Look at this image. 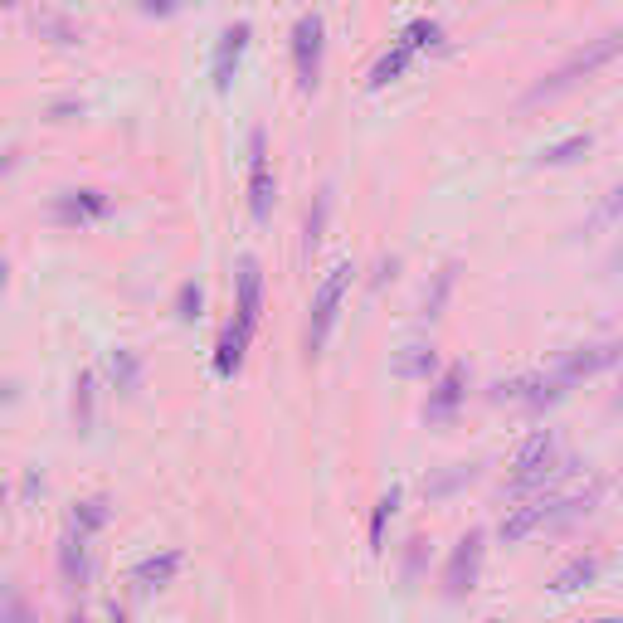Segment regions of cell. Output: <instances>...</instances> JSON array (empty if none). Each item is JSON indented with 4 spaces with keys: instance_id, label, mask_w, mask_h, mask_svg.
<instances>
[{
    "instance_id": "cell-28",
    "label": "cell",
    "mask_w": 623,
    "mask_h": 623,
    "mask_svg": "<svg viewBox=\"0 0 623 623\" xmlns=\"http://www.w3.org/2000/svg\"><path fill=\"white\" fill-rule=\"evenodd\" d=\"M404 375H419V370H434V351H424V346H409V356L400 361Z\"/></svg>"
},
{
    "instance_id": "cell-5",
    "label": "cell",
    "mask_w": 623,
    "mask_h": 623,
    "mask_svg": "<svg viewBox=\"0 0 623 623\" xmlns=\"http://www.w3.org/2000/svg\"><path fill=\"white\" fill-rule=\"evenodd\" d=\"M249 210H254V220L273 215V166H268V137H263V127L249 132Z\"/></svg>"
},
{
    "instance_id": "cell-32",
    "label": "cell",
    "mask_w": 623,
    "mask_h": 623,
    "mask_svg": "<svg viewBox=\"0 0 623 623\" xmlns=\"http://www.w3.org/2000/svg\"><path fill=\"white\" fill-rule=\"evenodd\" d=\"M594 623H623V614H614V619H594Z\"/></svg>"
},
{
    "instance_id": "cell-35",
    "label": "cell",
    "mask_w": 623,
    "mask_h": 623,
    "mask_svg": "<svg viewBox=\"0 0 623 623\" xmlns=\"http://www.w3.org/2000/svg\"><path fill=\"white\" fill-rule=\"evenodd\" d=\"M0 278H5V263H0Z\"/></svg>"
},
{
    "instance_id": "cell-19",
    "label": "cell",
    "mask_w": 623,
    "mask_h": 623,
    "mask_svg": "<svg viewBox=\"0 0 623 623\" xmlns=\"http://www.w3.org/2000/svg\"><path fill=\"white\" fill-rule=\"evenodd\" d=\"M108 375H112L117 390H137V380H142V361H137V351H127V346L108 351Z\"/></svg>"
},
{
    "instance_id": "cell-26",
    "label": "cell",
    "mask_w": 623,
    "mask_h": 623,
    "mask_svg": "<svg viewBox=\"0 0 623 623\" xmlns=\"http://www.w3.org/2000/svg\"><path fill=\"white\" fill-rule=\"evenodd\" d=\"M74 419L78 424H93V370H78L74 380Z\"/></svg>"
},
{
    "instance_id": "cell-22",
    "label": "cell",
    "mask_w": 623,
    "mask_h": 623,
    "mask_svg": "<svg viewBox=\"0 0 623 623\" xmlns=\"http://www.w3.org/2000/svg\"><path fill=\"white\" fill-rule=\"evenodd\" d=\"M589 147H594V137H589V132H575V137H565V142H555V147L541 151V166H565V161L585 156Z\"/></svg>"
},
{
    "instance_id": "cell-25",
    "label": "cell",
    "mask_w": 623,
    "mask_h": 623,
    "mask_svg": "<svg viewBox=\"0 0 623 623\" xmlns=\"http://www.w3.org/2000/svg\"><path fill=\"white\" fill-rule=\"evenodd\" d=\"M400 44H409L414 54H419L424 44H443V25H439V20H414V25L400 35Z\"/></svg>"
},
{
    "instance_id": "cell-16",
    "label": "cell",
    "mask_w": 623,
    "mask_h": 623,
    "mask_svg": "<svg viewBox=\"0 0 623 623\" xmlns=\"http://www.w3.org/2000/svg\"><path fill=\"white\" fill-rule=\"evenodd\" d=\"M112 516V502L98 492V497H83V502H74V516H69V526H74L78 536H93V531H103Z\"/></svg>"
},
{
    "instance_id": "cell-7",
    "label": "cell",
    "mask_w": 623,
    "mask_h": 623,
    "mask_svg": "<svg viewBox=\"0 0 623 623\" xmlns=\"http://www.w3.org/2000/svg\"><path fill=\"white\" fill-rule=\"evenodd\" d=\"M623 361V341H594V346H580V351H570L560 370H555V380L560 385H570V380H580V375H594V370L604 366H619Z\"/></svg>"
},
{
    "instance_id": "cell-21",
    "label": "cell",
    "mask_w": 623,
    "mask_h": 623,
    "mask_svg": "<svg viewBox=\"0 0 623 623\" xmlns=\"http://www.w3.org/2000/svg\"><path fill=\"white\" fill-rule=\"evenodd\" d=\"M395 507H400V487H390V492L375 502V512H370V550H385V526H390Z\"/></svg>"
},
{
    "instance_id": "cell-20",
    "label": "cell",
    "mask_w": 623,
    "mask_h": 623,
    "mask_svg": "<svg viewBox=\"0 0 623 623\" xmlns=\"http://www.w3.org/2000/svg\"><path fill=\"white\" fill-rule=\"evenodd\" d=\"M453 283H458V263H443L439 273H434V288H424V317H429V322L443 317V302L453 293Z\"/></svg>"
},
{
    "instance_id": "cell-34",
    "label": "cell",
    "mask_w": 623,
    "mask_h": 623,
    "mask_svg": "<svg viewBox=\"0 0 623 623\" xmlns=\"http://www.w3.org/2000/svg\"><path fill=\"white\" fill-rule=\"evenodd\" d=\"M614 409H623V395H619V400H614Z\"/></svg>"
},
{
    "instance_id": "cell-15",
    "label": "cell",
    "mask_w": 623,
    "mask_h": 623,
    "mask_svg": "<svg viewBox=\"0 0 623 623\" xmlns=\"http://www.w3.org/2000/svg\"><path fill=\"white\" fill-rule=\"evenodd\" d=\"M181 550H161V555H147L137 570H132V580L137 585H147V589H156V585H171L176 580V570H181Z\"/></svg>"
},
{
    "instance_id": "cell-8",
    "label": "cell",
    "mask_w": 623,
    "mask_h": 623,
    "mask_svg": "<svg viewBox=\"0 0 623 623\" xmlns=\"http://www.w3.org/2000/svg\"><path fill=\"white\" fill-rule=\"evenodd\" d=\"M108 195L98 190V185H78V190H64L59 200H54V220L64 224H83V220H103L108 215Z\"/></svg>"
},
{
    "instance_id": "cell-18",
    "label": "cell",
    "mask_w": 623,
    "mask_h": 623,
    "mask_svg": "<svg viewBox=\"0 0 623 623\" xmlns=\"http://www.w3.org/2000/svg\"><path fill=\"white\" fill-rule=\"evenodd\" d=\"M327 215H331V185H322V190H317V205H312V215H307V229H302V258L317 254L322 229H327Z\"/></svg>"
},
{
    "instance_id": "cell-17",
    "label": "cell",
    "mask_w": 623,
    "mask_h": 623,
    "mask_svg": "<svg viewBox=\"0 0 623 623\" xmlns=\"http://www.w3.org/2000/svg\"><path fill=\"white\" fill-rule=\"evenodd\" d=\"M409 59H414V49H409V44L385 49V54L375 59V69H370V88H385V83H395V78L409 69Z\"/></svg>"
},
{
    "instance_id": "cell-3",
    "label": "cell",
    "mask_w": 623,
    "mask_h": 623,
    "mask_svg": "<svg viewBox=\"0 0 623 623\" xmlns=\"http://www.w3.org/2000/svg\"><path fill=\"white\" fill-rule=\"evenodd\" d=\"M322 49H327V25L317 10H302L293 25V69H297V88L302 93H317V78H322Z\"/></svg>"
},
{
    "instance_id": "cell-29",
    "label": "cell",
    "mask_w": 623,
    "mask_h": 623,
    "mask_svg": "<svg viewBox=\"0 0 623 623\" xmlns=\"http://www.w3.org/2000/svg\"><path fill=\"white\" fill-rule=\"evenodd\" d=\"M614 215H623V185H614L604 195V205H599V220H614Z\"/></svg>"
},
{
    "instance_id": "cell-4",
    "label": "cell",
    "mask_w": 623,
    "mask_h": 623,
    "mask_svg": "<svg viewBox=\"0 0 623 623\" xmlns=\"http://www.w3.org/2000/svg\"><path fill=\"white\" fill-rule=\"evenodd\" d=\"M477 570H482V531H468V536H458V546L448 555V565H443V594L448 599H463L468 589L477 585Z\"/></svg>"
},
{
    "instance_id": "cell-24",
    "label": "cell",
    "mask_w": 623,
    "mask_h": 623,
    "mask_svg": "<svg viewBox=\"0 0 623 623\" xmlns=\"http://www.w3.org/2000/svg\"><path fill=\"white\" fill-rule=\"evenodd\" d=\"M35 25L44 35H54L59 44H78V25L69 15H59V10H35Z\"/></svg>"
},
{
    "instance_id": "cell-9",
    "label": "cell",
    "mask_w": 623,
    "mask_h": 623,
    "mask_svg": "<svg viewBox=\"0 0 623 623\" xmlns=\"http://www.w3.org/2000/svg\"><path fill=\"white\" fill-rule=\"evenodd\" d=\"M249 35H254V25L249 20H234V25H224L220 44H215V88H229V78H234V69H239V59H244V44H249Z\"/></svg>"
},
{
    "instance_id": "cell-27",
    "label": "cell",
    "mask_w": 623,
    "mask_h": 623,
    "mask_svg": "<svg viewBox=\"0 0 623 623\" xmlns=\"http://www.w3.org/2000/svg\"><path fill=\"white\" fill-rule=\"evenodd\" d=\"M176 317H200V283H181L176 288Z\"/></svg>"
},
{
    "instance_id": "cell-10",
    "label": "cell",
    "mask_w": 623,
    "mask_h": 623,
    "mask_svg": "<svg viewBox=\"0 0 623 623\" xmlns=\"http://www.w3.org/2000/svg\"><path fill=\"white\" fill-rule=\"evenodd\" d=\"M258 312H263V268H258L254 254H244L239 258V312H234V322H244L254 331Z\"/></svg>"
},
{
    "instance_id": "cell-2",
    "label": "cell",
    "mask_w": 623,
    "mask_h": 623,
    "mask_svg": "<svg viewBox=\"0 0 623 623\" xmlns=\"http://www.w3.org/2000/svg\"><path fill=\"white\" fill-rule=\"evenodd\" d=\"M351 273H356L351 263H336L327 278H322V288L312 297V317H307V356H317L327 346L331 327H336V312H341V297L351 288Z\"/></svg>"
},
{
    "instance_id": "cell-11",
    "label": "cell",
    "mask_w": 623,
    "mask_h": 623,
    "mask_svg": "<svg viewBox=\"0 0 623 623\" xmlns=\"http://www.w3.org/2000/svg\"><path fill=\"white\" fill-rule=\"evenodd\" d=\"M463 390H468V366L453 361V366L439 375V385H434L429 404H424V419H448V414L463 404Z\"/></svg>"
},
{
    "instance_id": "cell-33",
    "label": "cell",
    "mask_w": 623,
    "mask_h": 623,
    "mask_svg": "<svg viewBox=\"0 0 623 623\" xmlns=\"http://www.w3.org/2000/svg\"><path fill=\"white\" fill-rule=\"evenodd\" d=\"M69 623H83V614H69Z\"/></svg>"
},
{
    "instance_id": "cell-1",
    "label": "cell",
    "mask_w": 623,
    "mask_h": 623,
    "mask_svg": "<svg viewBox=\"0 0 623 623\" xmlns=\"http://www.w3.org/2000/svg\"><path fill=\"white\" fill-rule=\"evenodd\" d=\"M623 54V25H614V30H604L599 39H585L580 49H570L555 69H550L541 83H531L526 88V103H541V98H555V93H565L570 83H580V78H589L594 69H604L609 59H619Z\"/></svg>"
},
{
    "instance_id": "cell-12",
    "label": "cell",
    "mask_w": 623,
    "mask_h": 623,
    "mask_svg": "<svg viewBox=\"0 0 623 623\" xmlns=\"http://www.w3.org/2000/svg\"><path fill=\"white\" fill-rule=\"evenodd\" d=\"M604 570V555H570L555 575H550V589L555 594H570V589H585L594 585V575Z\"/></svg>"
},
{
    "instance_id": "cell-23",
    "label": "cell",
    "mask_w": 623,
    "mask_h": 623,
    "mask_svg": "<svg viewBox=\"0 0 623 623\" xmlns=\"http://www.w3.org/2000/svg\"><path fill=\"white\" fill-rule=\"evenodd\" d=\"M0 623H35V609H30V599L20 594V585L0 589Z\"/></svg>"
},
{
    "instance_id": "cell-14",
    "label": "cell",
    "mask_w": 623,
    "mask_h": 623,
    "mask_svg": "<svg viewBox=\"0 0 623 623\" xmlns=\"http://www.w3.org/2000/svg\"><path fill=\"white\" fill-rule=\"evenodd\" d=\"M59 575H64L69 585H83V580H88V536H78L74 526H69L64 541H59Z\"/></svg>"
},
{
    "instance_id": "cell-31",
    "label": "cell",
    "mask_w": 623,
    "mask_h": 623,
    "mask_svg": "<svg viewBox=\"0 0 623 623\" xmlns=\"http://www.w3.org/2000/svg\"><path fill=\"white\" fill-rule=\"evenodd\" d=\"M108 619H112V623H127V609H122V604H112V609H108Z\"/></svg>"
},
{
    "instance_id": "cell-30",
    "label": "cell",
    "mask_w": 623,
    "mask_h": 623,
    "mask_svg": "<svg viewBox=\"0 0 623 623\" xmlns=\"http://www.w3.org/2000/svg\"><path fill=\"white\" fill-rule=\"evenodd\" d=\"M15 156H20V151H15V147H0V181L10 176V166H15Z\"/></svg>"
},
{
    "instance_id": "cell-6",
    "label": "cell",
    "mask_w": 623,
    "mask_h": 623,
    "mask_svg": "<svg viewBox=\"0 0 623 623\" xmlns=\"http://www.w3.org/2000/svg\"><path fill=\"white\" fill-rule=\"evenodd\" d=\"M550 463H555V434L550 429H536L531 439L516 448V473H512V487L521 492V487H536V482H546Z\"/></svg>"
},
{
    "instance_id": "cell-13",
    "label": "cell",
    "mask_w": 623,
    "mask_h": 623,
    "mask_svg": "<svg viewBox=\"0 0 623 623\" xmlns=\"http://www.w3.org/2000/svg\"><path fill=\"white\" fill-rule=\"evenodd\" d=\"M249 336H254V331L244 327V322H229V327L220 331V346H215V370H220V375H234V370L244 366Z\"/></svg>"
}]
</instances>
